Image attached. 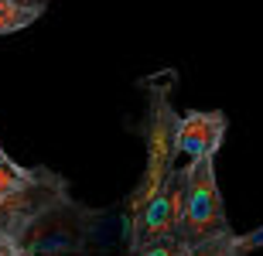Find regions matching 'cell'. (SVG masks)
Wrapping results in <instances>:
<instances>
[{"instance_id": "cell-7", "label": "cell", "mask_w": 263, "mask_h": 256, "mask_svg": "<svg viewBox=\"0 0 263 256\" xmlns=\"http://www.w3.org/2000/svg\"><path fill=\"white\" fill-rule=\"evenodd\" d=\"M45 4H17V0H0V34H14V31H24L28 24L45 14Z\"/></svg>"}, {"instance_id": "cell-1", "label": "cell", "mask_w": 263, "mask_h": 256, "mask_svg": "<svg viewBox=\"0 0 263 256\" xmlns=\"http://www.w3.org/2000/svg\"><path fill=\"white\" fill-rule=\"evenodd\" d=\"M175 86V82H171ZM171 86H151V109H147V161H144V174L137 181L134 195L127 198V229H134L144 215V208L157 198V191L167 185V178L175 174V161H178V123L181 116L171 106Z\"/></svg>"}, {"instance_id": "cell-3", "label": "cell", "mask_w": 263, "mask_h": 256, "mask_svg": "<svg viewBox=\"0 0 263 256\" xmlns=\"http://www.w3.org/2000/svg\"><path fill=\"white\" fill-rule=\"evenodd\" d=\"M92 226H96V212L79 205L76 198H65L28 229L21 246L28 256H79L89 249Z\"/></svg>"}, {"instance_id": "cell-10", "label": "cell", "mask_w": 263, "mask_h": 256, "mask_svg": "<svg viewBox=\"0 0 263 256\" xmlns=\"http://www.w3.org/2000/svg\"><path fill=\"white\" fill-rule=\"evenodd\" d=\"M233 243H236V236H233V239H219V243H205V246L188 249L185 256H236Z\"/></svg>"}, {"instance_id": "cell-12", "label": "cell", "mask_w": 263, "mask_h": 256, "mask_svg": "<svg viewBox=\"0 0 263 256\" xmlns=\"http://www.w3.org/2000/svg\"><path fill=\"white\" fill-rule=\"evenodd\" d=\"M0 161H7V150H4V147H0Z\"/></svg>"}, {"instance_id": "cell-4", "label": "cell", "mask_w": 263, "mask_h": 256, "mask_svg": "<svg viewBox=\"0 0 263 256\" xmlns=\"http://www.w3.org/2000/svg\"><path fill=\"white\" fill-rule=\"evenodd\" d=\"M72 198L68 191V181L55 171H45L34 188H28L24 195H14V198H4L0 202V239H24L28 229L38 222L48 208H55L59 202Z\"/></svg>"}, {"instance_id": "cell-2", "label": "cell", "mask_w": 263, "mask_h": 256, "mask_svg": "<svg viewBox=\"0 0 263 256\" xmlns=\"http://www.w3.org/2000/svg\"><path fill=\"white\" fill-rule=\"evenodd\" d=\"M233 226L226 219L222 191L215 181V157H202L188 164V191H185V208H181V222L175 229V239H181L188 249L205 246V243H219V239H233Z\"/></svg>"}, {"instance_id": "cell-6", "label": "cell", "mask_w": 263, "mask_h": 256, "mask_svg": "<svg viewBox=\"0 0 263 256\" xmlns=\"http://www.w3.org/2000/svg\"><path fill=\"white\" fill-rule=\"evenodd\" d=\"M45 178V168L31 171V168H21L14 161H0V202L4 198H14V195H24L28 188H34Z\"/></svg>"}, {"instance_id": "cell-11", "label": "cell", "mask_w": 263, "mask_h": 256, "mask_svg": "<svg viewBox=\"0 0 263 256\" xmlns=\"http://www.w3.org/2000/svg\"><path fill=\"white\" fill-rule=\"evenodd\" d=\"M0 256H28L17 239H0Z\"/></svg>"}, {"instance_id": "cell-5", "label": "cell", "mask_w": 263, "mask_h": 256, "mask_svg": "<svg viewBox=\"0 0 263 256\" xmlns=\"http://www.w3.org/2000/svg\"><path fill=\"white\" fill-rule=\"evenodd\" d=\"M226 130H229V120L222 109H195V113L181 116L175 140L178 157H188V164L202 157H215L226 140Z\"/></svg>"}, {"instance_id": "cell-9", "label": "cell", "mask_w": 263, "mask_h": 256, "mask_svg": "<svg viewBox=\"0 0 263 256\" xmlns=\"http://www.w3.org/2000/svg\"><path fill=\"white\" fill-rule=\"evenodd\" d=\"M233 249H236V256H250V253H256V249H263V226H256L253 232H243V236H236Z\"/></svg>"}, {"instance_id": "cell-8", "label": "cell", "mask_w": 263, "mask_h": 256, "mask_svg": "<svg viewBox=\"0 0 263 256\" xmlns=\"http://www.w3.org/2000/svg\"><path fill=\"white\" fill-rule=\"evenodd\" d=\"M185 253H188V246L181 239L167 236V239H157V243H147L140 249H130L127 256H185Z\"/></svg>"}]
</instances>
